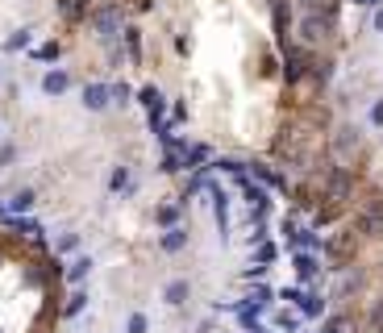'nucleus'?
Masks as SVG:
<instances>
[{
	"instance_id": "obj_1",
	"label": "nucleus",
	"mask_w": 383,
	"mask_h": 333,
	"mask_svg": "<svg viewBox=\"0 0 383 333\" xmlns=\"http://www.w3.org/2000/svg\"><path fill=\"white\" fill-rule=\"evenodd\" d=\"M279 300H288L296 313H300V321H317V317H325V296L321 292H304V288H284L279 292Z\"/></svg>"
},
{
	"instance_id": "obj_2",
	"label": "nucleus",
	"mask_w": 383,
	"mask_h": 333,
	"mask_svg": "<svg viewBox=\"0 0 383 333\" xmlns=\"http://www.w3.org/2000/svg\"><path fill=\"white\" fill-rule=\"evenodd\" d=\"M71 92V71L67 67H50L42 75V96H67Z\"/></svg>"
},
{
	"instance_id": "obj_3",
	"label": "nucleus",
	"mask_w": 383,
	"mask_h": 333,
	"mask_svg": "<svg viewBox=\"0 0 383 333\" xmlns=\"http://www.w3.org/2000/svg\"><path fill=\"white\" fill-rule=\"evenodd\" d=\"M79 96H83V108H92V113H104L113 104V88L108 83H88Z\"/></svg>"
},
{
	"instance_id": "obj_4",
	"label": "nucleus",
	"mask_w": 383,
	"mask_h": 333,
	"mask_svg": "<svg viewBox=\"0 0 383 333\" xmlns=\"http://www.w3.org/2000/svg\"><path fill=\"white\" fill-rule=\"evenodd\" d=\"M292 267H296V279H300V284H317V279H321V259L309 254V250H300V254L292 259Z\"/></svg>"
},
{
	"instance_id": "obj_5",
	"label": "nucleus",
	"mask_w": 383,
	"mask_h": 333,
	"mask_svg": "<svg viewBox=\"0 0 383 333\" xmlns=\"http://www.w3.org/2000/svg\"><path fill=\"white\" fill-rule=\"evenodd\" d=\"M154 221H158V229H179L184 225V204L179 200H163L154 209Z\"/></svg>"
},
{
	"instance_id": "obj_6",
	"label": "nucleus",
	"mask_w": 383,
	"mask_h": 333,
	"mask_svg": "<svg viewBox=\"0 0 383 333\" xmlns=\"http://www.w3.org/2000/svg\"><path fill=\"white\" fill-rule=\"evenodd\" d=\"M192 300V284L188 279H171V284H163V304L167 309H184Z\"/></svg>"
},
{
	"instance_id": "obj_7",
	"label": "nucleus",
	"mask_w": 383,
	"mask_h": 333,
	"mask_svg": "<svg viewBox=\"0 0 383 333\" xmlns=\"http://www.w3.org/2000/svg\"><path fill=\"white\" fill-rule=\"evenodd\" d=\"M33 204H38V192H33V188H17V192L8 196L4 213H8V217H21V213H29Z\"/></svg>"
},
{
	"instance_id": "obj_8",
	"label": "nucleus",
	"mask_w": 383,
	"mask_h": 333,
	"mask_svg": "<svg viewBox=\"0 0 383 333\" xmlns=\"http://www.w3.org/2000/svg\"><path fill=\"white\" fill-rule=\"evenodd\" d=\"M204 163H213V146H209V142L188 146V154H184V171H204Z\"/></svg>"
},
{
	"instance_id": "obj_9",
	"label": "nucleus",
	"mask_w": 383,
	"mask_h": 333,
	"mask_svg": "<svg viewBox=\"0 0 383 333\" xmlns=\"http://www.w3.org/2000/svg\"><path fill=\"white\" fill-rule=\"evenodd\" d=\"M158 250H163V254L188 250V229H184V225H179V229H163V234H158Z\"/></svg>"
},
{
	"instance_id": "obj_10",
	"label": "nucleus",
	"mask_w": 383,
	"mask_h": 333,
	"mask_svg": "<svg viewBox=\"0 0 383 333\" xmlns=\"http://www.w3.org/2000/svg\"><path fill=\"white\" fill-rule=\"evenodd\" d=\"M92 267H96V263H92L88 254H79V259H71V267H67V284H71V288H79V284H83V279L92 275Z\"/></svg>"
},
{
	"instance_id": "obj_11",
	"label": "nucleus",
	"mask_w": 383,
	"mask_h": 333,
	"mask_svg": "<svg viewBox=\"0 0 383 333\" xmlns=\"http://www.w3.org/2000/svg\"><path fill=\"white\" fill-rule=\"evenodd\" d=\"M83 309H88V292H83V288H75V292L67 296V304L58 309V317H63V321H75Z\"/></svg>"
},
{
	"instance_id": "obj_12",
	"label": "nucleus",
	"mask_w": 383,
	"mask_h": 333,
	"mask_svg": "<svg viewBox=\"0 0 383 333\" xmlns=\"http://www.w3.org/2000/svg\"><path fill=\"white\" fill-rule=\"evenodd\" d=\"M121 42H125V54H129L133 63H142V29H138V25H125V29H121Z\"/></svg>"
},
{
	"instance_id": "obj_13",
	"label": "nucleus",
	"mask_w": 383,
	"mask_h": 333,
	"mask_svg": "<svg viewBox=\"0 0 383 333\" xmlns=\"http://www.w3.org/2000/svg\"><path fill=\"white\" fill-rule=\"evenodd\" d=\"M271 325H275V330H284V333H300V313H288V309H284V313H275V317H271Z\"/></svg>"
},
{
	"instance_id": "obj_14",
	"label": "nucleus",
	"mask_w": 383,
	"mask_h": 333,
	"mask_svg": "<svg viewBox=\"0 0 383 333\" xmlns=\"http://www.w3.org/2000/svg\"><path fill=\"white\" fill-rule=\"evenodd\" d=\"M79 246H83V238H79V234H75V229H67V234H63V238H58V242H54V250H58V254H75V250H79Z\"/></svg>"
},
{
	"instance_id": "obj_15",
	"label": "nucleus",
	"mask_w": 383,
	"mask_h": 333,
	"mask_svg": "<svg viewBox=\"0 0 383 333\" xmlns=\"http://www.w3.org/2000/svg\"><path fill=\"white\" fill-rule=\"evenodd\" d=\"M275 259H279V246H275V242H259V246H254V263H263V267H271Z\"/></svg>"
},
{
	"instance_id": "obj_16",
	"label": "nucleus",
	"mask_w": 383,
	"mask_h": 333,
	"mask_svg": "<svg viewBox=\"0 0 383 333\" xmlns=\"http://www.w3.org/2000/svg\"><path fill=\"white\" fill-rule=\"evenodd\" d=\"M254 175H259V184H267V188H288V184H284V175H279V171H271V167H254Z\"/></svg>"
},
{
	"instance_id": "obj_17",
	"label": "nucleus",
	"mask_w": 383,
	"mask_h": 333,
	"mask_svg": "<svg viewBox=\"0 0 383 333\" xmlns=\"http://www.w3.org/2000/svg\"><path fill=\"white\" fill-rule=\"evenodd\" d=\"M150 330V317H146V313H129V317H125V333H146Z\"/></svg>"
},
{
	"instance_id": "obj_18",
	"label": "nucleus",
	"mask_w": 383,
	"mask_h": 333,
	"mask_svg": "<svg viewBox=\"0 0 383 333\" xmlns=\"http://www.w3.org/2000/svg\"><path fill=\"white\" fill-rule=\"evenodd\" d=\"M29 42H33V29H17V33L4 42V50H25Z\"/></svg>"
},
{
	"instance_id": "obj_19",
	"label": "nucleus",
	"mask_w": 383,
	"mask_h": 333,
	"mask_svg": "<svg viewBox=\"0 0 383 333\" xmlns=\"http://www.w3.org/2000/svg\"><path fill=\"white\" fill-rule=\"evenodd\" d=\"M58 54H63V46H58V42H46V46H38V50H33V58H38V63H54Z\"/></svg>"
},
{
	"instance_id": "obj_20",
	"label": "nucleus",
	"mask_w": 383,
	"mask_h": 333,
	"mask_svg": "<svg viewBox=\"0 0 383 333\" xmlns=\"http://www.w3.org/2000/svg\"><path fill=\"white\" fill-rule=\"evenodd\" d=\"M184 171V154H163V175H179Z\"/></svg>"
},
{
	"instance_id": "obj_21",
	"label": "nucleus",
	"mask_w": 383,
	"mask_h": 333,
	"mask_svg": "<svg viewBox=\"0 0 383 333\" xmlns=\"http://www.w3.org/2000/svg\"><path fill=\"white\" fill-rule=\"evenodd\" d=\"M267 271H271V267H263V263H250V267L242 271V279H246V284H259V279H267Z\"/></svg>"
},
{
	"instance_id": "obj_22",
	"label": "nucleus",
	"mask_w": 383,
	"mask_h": 333,
	"mask_svg": "<svg viewBox=\"0 0 383 333\" xmlns=\"http://www.w3.org/2000/svg\"><path fill=\"white\" fill-rule=\"evenodd\" d=\"M321 333H350V317H329Z\"/></svg>"
},
{
	"instance_id": "obj_23",
	"label": "nucleus",
	"mask_w": 383,
	"mask_h": 333,
	"mask_svg": "<svg viewBox=\"0 0 383 333\" xmlns=\"http://www.w3.org/2000/svg\"><path fill=\"white\" fill-rule=\"evenodd\" d=\"M63 17L79 21V17H83V4H79V0H67V4H63Z\"/></svg>"
},
{
	"instance_id": "obj_24",
	"label": "nucleus",
	"mask_w": 383,
	"mask_h": 333,
	"mask_svg": "<svg viewBox=\"0 0 383 333\" xmlns=\"http://www.w3.org/2000/svg\"><path fill=\"white\" fill-rule=\"evenodd\" d=\"M113 104H129V88L125 83H113Z\"/></svg>"
},
{
	"instance_id": "obj_25",
	"label": "nucleus",
	"mask_w": 383,
	"mask_h": 333,
	"mask_svg": "<svg viewBox=\"0 0 383 333\" xmlns=\"http://www.w3.org/2000/svg\"><path fill=\"white\" fill-rule=\"evenodd\" d=\"M8 163H17V146H0V167H8Z\"/></svg>"
},
{
	"instance_id": "obj_26",
	"label": "nucleus",
	"mask_w": 383,
	"mask_h": 333,
	"mask_svg": "<svg viewBox=\"0 0 383 333\" xmlns=\"http://www.w3.org/2000/svg\"><path fill=\"white\" fill-rule=\"evenodd\" d=\"M371 125H380V129H383V96L371 104Z\"/></svg>"
}]
</instances>
